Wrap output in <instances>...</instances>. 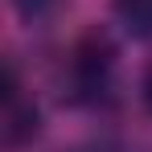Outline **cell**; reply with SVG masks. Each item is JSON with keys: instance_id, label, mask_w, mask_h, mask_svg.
Returning <instances> with one entry per match:
<instances>
[{"instance_id": "1", "label": "cell", "mask_w": 152, "mask_h": 152, "mask_svg": "<svg viewBox=\"0 0 152 152\" xmlns=\"http://www.w3.org/2000/svg\"><path fill=\"white\" fill-rule=\"evenodd\" d=\"M70 91L78 103H111L115 99V74H119V45L107 29H86L70 50Z\"/></svg>"}, {"instance_id": "2", "label": "cell", "mask_w": 152, "mask_h": 152, "mask_svg": "<svg viewBox=\"0 0 152 152\" xmlns=\"http://www.w3.org/2000/svg\"><path fill=\"white\" fill-rule=\"evenodd\" d=\"M37 127H41V111H37L33 95L25 91L17 66L8 62L4 66V86H0V144H4V152L25 148L37 136Z\"/></svg>"}, {"instance_id": "3", "label": "cell", "mask_w": 152, "mask_h": 152, "mask_svg": "<svg viewBox=\"0 0 152 152\" xmlns=\"http://www.w3.org/2000/svg\"><path fill=\"white\" fill-rule=\"evenodd\" d=\"M115 21L124 25V33L152 41V0H115Z\"/></svg>"}, {"instance_id": "4", "label": "cell", "mask_w": 152, "mask_h": 152, "mask_svg": "<svg viewBox=\"0 0 152 152\" xmlns=\"http://www.w3.org/2000/svg\"><path fill=\"white\" fill-rule=\"evenodd\" d=\"M12 4H17V12L25 17L29 25H33V21H45V17H50L53 8L62 4V0H12Z\"/></svg>"}, {"instance_id": "5", "label": "cell", "mask_w": 152, "mask_h": 152, "mask_svg": "<svg viewBox=\"0 0 152 152\" xmlns=\"http://www.w3.org/2000/svg\"><path fill=\"white\" fill-rule=\"evenodd\" d=\"M140 103H144V111L152 115V66L144 70V78H140Z\"/></svg>"}]
</instances>
